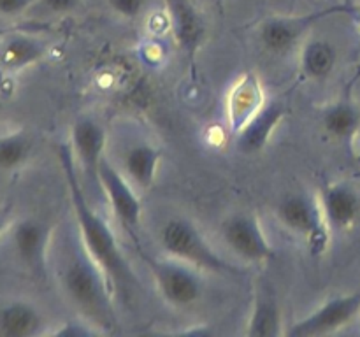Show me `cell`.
I'll list each match as a JSON object with an SVG mask.
<instances>
[{
    "mask_svg": "<svg viewBox=\"0 0 360 337\" xmlns=\"http://www.w3.org/2000/svg\"><path fill=\"white\" fill-rule=\"evenodd\" d=\"M32 140L25 133H7L0 137V171H14L28 160Z\"/></svg>",
    "mask_w": 360,
    "mask_h": 337,
    "instance_id": "obj_22",
    "label": "cell"
},
{
    "mask_svg": "<svg viewBox=\"0 0 360 337\" xmlns=\"http://www.w3.org/2000/svg\"><path fill=\"white\" fill-rule=\"evenodd\" d=\"M359 11H360V9H359Z\"/></svg>",
    "mask_w": 360,
    "mask_h": 337,
    "instance_id": "obj_29",
    "label": "cell"
},
{
    "mask_svg": "<svg viewBox=\"0 0 360 337\" xmlns=\"http://www.w3.org/2000/svg\"><path fill=\"white\" fill-rule=\"evenodd\" d=\"M144 263L153 277L158 293L169 305L186 309L202 298L204 284L200 279V270L195 267L172 256L155 258L144 255Z\"/></svg>",
    "mask_w": 360,
    "mask_h": 337,
    "instance_id": "obj_5",
    "label": "cell"
},
{
    "mask_svg": "<svg viewBox=\"0 0 360 337\" xmlns=\"http://www.w3.org/2000/svg\"><path fill=\"white\" fill-rule=\"evenodd\" d=\"M288 107L280 98H271L264 102L262 107L245 123L238 132V147L246 154H253L262 151L273 137L283 118L287 116Z\"/></svg>",
    "mask_w": 360,
    "mask_h": 337,
    "instance_id": "obj_14",
    "label": "cell"
},
{
    "mask_svg": "<svg viewBox=\"0 0 360 337\" xmlns=\"http://www.w3.org/2000/svg\"><path fill=\"white\" fill-rule=\"evenodd\" d=\"M63 293L81 318L98 330H112L116 326V311L112 302V288L104 270L97 265L86 249L81 246L65 262L60 272Z\"/></svg>",
    "mask_w": 360,
    "mask_h": 337,
    "instance_id": "obj_2",
    "label": "cell"
},
{
    "mask_svg": "<svg viewBox=\"0 0 360 337\" xmlns=\"http://www.w3.org/2000/svg\"><path fill=\"white\" fill-rule=\"evenodd\" d=\"M49 239H51V228L44 221L25 218L14 225V251L28 269L37 274H44L46 270Z\"/></svg>",
    "mask_w": 360,
    "mask_h": 337,
    "instance_id": "obj_13",
    "label": "cell"
},
{
    "mask_svg": "<svg viewBox=\"0 0 360 337\" xmlns=\"http://www.w3.org/2000/svg\"><path fill=\"white\" fill-rule=\"evenodd\" d=\"M220 235L225 246L243 262L262 265L276 258L273 244L253 214L238 213L225 218L220 225Z\"/></svg>",
    "mask_w": 360,
    "mask_h": 337,
    "instance_id": "obj_7",
    "label": "cell"
},
{
    "mask_svg": "<svg viewBox=\"0 0 360 337\" xmlns=\"http://www.w3.org/2000/svg\"><path fill=\"white\" fill-rule=\"evenodd\" d=\"M169 27L178 48L188 58H195L197 51L206 41V21L192 0H165Z\"/></svg>",
    "mask_w": 360,
    "mask_h": 337,
    "instance_id": "obj_12",
    "label": "cell"
},
{
    "mask_svg": "<svg viewBox=\"0 0 360 337\" xmlns=\"http://www.w3.org/2000/svg\"><path fill=\"white\" fill-rule=\"evenodd\" d=\"M264 90L257 74L246 72L231 88L227 97V116L232 132L238 133L245 123L264 105Z\"/></svg>",
    "mask_w": 360,
    "mask_h": 337,
    "instance_id": "obj_15",
    "label": "cell"
},
{
    "mask_svg": "<svg viewBox=\"0 0 360 337\" xmlns=\"http://www.w3.org/2000/svg\"><path fill=\"white\" fill-rule=\"evenodd\" d=\"M44 318L30 302H11L0 309V336L28 337L42 332Z\"/></svg>",
    "mask_w": 360,
    "mask_h": 337,
    "instance_id": "obj_19",
    "label": "cell"
},
{
    "mask_svg": "<svg viewBox=\"0 0 360 337\" xmlns=\"http://www.w3.org/2000/svg\"><path fill=\"white\" fill-rule=\"evenodd\" d=\"M97 181L104 195L108 197L109 207L116 220L123 225V228L134 234L139 228L143 218V202L137 195L136 186L105 157L98 165Z\"/></svg>",
    "mask_w": 360,
    "mask_h": 337,
    "instance_id": "obj_9",
    "label": "cell"
},
{
    "mask_svg": "<svg viewBox=\"0 0 360 337\" xmlns=\"http://www.w3.org/2000/svg\"><path fill=\"white\" fill-rule=\"evenodd\" d=\"M320 123L333 139L352 143L360 132V107L350 98H341L322 109Z\"/></svg>",
    "mask_w": 360,
    "mask_h": 337,
    "instance_id": "obj_18",
    "label": "cell"
},
{
    "mask_svg": "<svg viewBox=\"0 0 360 337\" xmlns=\"http://www.w3.org/2000/svg\"><path fill=\"white\" fill-rule=\"evenodd\" d=\"M0 109H2V102H0Z\"/></svg>",
    "mask_w": 360,
    "mask_h": 337,
    "instance_id": "obj_28",
    "label": "cell"
},
{
    "mask_svg": "<svg viewBox=\"0 0 360 337\" xmlns=\"http://www.w3.org/2000/svg\"><path fill=\"white\" fill-rule=\"evenodd\" d=\"M283 318L274 291L267 284H259L253 295L252 311L246 322V336L252 337H276L281 330Z\"/></svg>",
    "mask_w": 360,
    "mask_h": 337,
    "instance_id": "obj_16",
    "label": "cell"
},
{
    "mask_svg": "<svg viewBox=\"0 0 360 337\" xmlns=\"http://www.w3.org/2000/svg\"><path fill=\"white\" fill-rule=\"evenodd\" d=\"M108 6L112 13L118 14L125 20H136L139 14H143L146 0H108Z\"/></svg>",
    "mask_w": 360,
    "mask_h": 337,
    "instance_id": "obj_23",
    "label": "cell"
},
{
    "mask_svg": "<svg viewBox=\"0 0 360 337\" xmlns=\"http://www.w3.org/2000/svg\"><path fill=\"white\" fill-rule=\"evenodd\" d=\"M6 223H7L6 214H4L2 211H0V234H2V230H4V227H6Z\"/></svg>",
    "mask_w": 360,
    "mask_h": 337,
    "instance_id": "obj_27",
    "label": "cell"
},
{
    "mask_svg": "<svg viewBox=\"0 0 360 337\" xmlns=\"http://www.w3.org/2000/svg\"><path fill=\"white\" fill-rule=\"evenodd\" d=\"M162 151L150 143H136L123 153V168L129 181L137 190H150L157 181Z\"/></svg>",
    "mask_w": 360,
    "mask_h": 337,
    "instance_id": "obj_17",
    "label": "cell"
},
{
    "mask_svg": "<svg viewBox=\"0 0 360 337\" xmlns=\"http://www.w3.org/2000/svg\"><path fill=\"white\" fill-rule=\"evenodd\" d=\"M319 204L330 232H348L360 220V195L350 183H330L319 193Z\"/></svg>",
    "mask_w": 360,
    "mask_h": 337,
    "instance_id": "obj_10",
    "label": "cell"
},
{
    "mask_svg": "<svg viewBox=\"0 0 360 337\" xmlns=\"http://www.w3.org/2000/svg\"><path fill=\"white\" fill-rule=\"evenodd\" d=\"M101 330L97 326H94L91 323H88L86 319L81 318L79 322H69L63 323L62 329L55 330L56 336H63V337H83V336H94V333H98Z\"/></svg>",
    "mask_w": 360,
    "mask_h": 337,
    "instance_id": "obj_24",
    "label": "cell"
},
{
    "mask_svg": "<svg viewBox=\"0 0 360 337\" xmlns=\"http://www.w3.org/2000/svg\"><path fill=\"white\" fill-rule=\"evenodd\" d=\"M158 242L167 256L188 263L200 272L217 276H241L245 270L229 262L217 251L206 235L192 220L185 216H172L165 221L158 232Z\"/></svg>",
    "mask_w": 360,
    "mask_h": 337,
    "instance_id": "obj_3",
    "label": "cell"
},
{
    "mask_svg": "<svg viewBox=\"0 0 360 337\" xmlns=\"http://www.w3.org/2000/svg\"><path fill=\"white\" fill-rule=\"evenodd\" d=\"M46 55V44L28 35H13L0 49V62L7 70H21Z\"/></svg>",
    "mask_w": 360,
    "mask_h": 337,
    "instance_id": "obj_21",
    "label": "cell"
},
{
    "mask_svg": "<svg viewBox=\"0 0 360 337\" xmlns=\"http://www.w3.org/2000/svg\"><path fill=\"white\" fill-rule=\"evenodd\" d=\"M352 11L354 7L350 4H340V6H330L326 9L311 11V13L295 14V16L294 14L271 16L260 23L259 41L269 53L281 55L301 42L320 20H326L333 14L352 13Z\"/></svg>",
    "mask_w": 360,
    "mask_h": 337,
    "instance_id": "obj_6",
    "label": "cell"
},
{
    "mask_svg": "<svg viewBox=\"0 0 360 337\" xmlns=\"http://www.w3.org/2000/svg\"><path fill=\"white\" fill-rule=\"evenodd\" d=\"M81 0H41L42 6L55 14H65L76 9Z\"/></svg>",
    "mask_w": 360,
    "mask_h": 337,
    "instance_id": "obj_26",
    "label": "cell"
},
{
    "mask_svg": "<svg viewBox=\"0 0 360 337\" xmlns=\"http://www.w3.org/2000/svg\"><path fill=\"white\" fill-rule=\"evenodd\" d=\"M338 62V51L329 41H308L301 49L299 67L304 77L322 81L333 74Z\"/></svg>",
    "mask_w": 360,
    "mask_h": 337,
    "instance_id": "obj_20",
    "label": "cell"
},
{
    "mask_svg": "<svg viewBox=\"0 0 360 337\" xmlns=\"http://www.w3.org/2000/svg\"><path fill=\"white\" fill-rule=\"evenodd\" d=\"M58 160L63 178H65L67 190H69L81 244L86 249L88 255L97 262V265L104 270L112 291L130 295L137 286L136 274H134L129 260L123 255L122 246H120L111 225L88 202L83 186H81L79 174H77V164L74 160L69 144H62L58 147Z\"/></svg>",
    "mask_w": 360,
    "mask_h": 337,
    "instance_id": "obj_1",
    "label": "cell"
},
{
    "mask_svg": "<svg viewBox=\"0 0 360 337\" xmlns=\"http://www.w3.org/2000/svg\"><path fill=\"white\" fill-rule=\"evenodd\" d=\"M108 133L105 128L90 116H81L74 121L70 130V150L77 167L86 172L88 178L97 181L98 165L104 158Z\"/></svg>",
    "mask_w": 360,
    "mask_h": 337,
    "instance_id": "obj_11",
    "label": "cell"
},
{
    "mask_svg": "<svg viewBox=\"0 0 360 337\" xmlns=\"http://www.w3.org/2000/svg\"><path fill=\"white\" fill-rule=\"evenodd\" d=\"M35 0H0V14L4 16H16L25 13Z\"/></svg>",
    "mask_w": 360,
    "mask_h": 337,
    "instance_id": "obj_25",
    "label": "cell"
},
{
    "mask_svg": "<svg viewBox=\"0 0 360 337\" xmlns=\"http://www.w3.org/2000/svg\"><path fill=\"white\" fill-rule=\"evenodd\" d=\"M360 312V288L352 293L330 297L313 312L292 323L285 333L290 337H320L338 332Z\"/></svg>",
    "mask_w": 360,
    "mask_h": 337,
    "instance_id": "obj_8",
    "label": "cell"
},
{
    "mask_svg": "<svg viewBox=\"0 0 360 337\" xmlns=\"http://www.w3.org/2000/svg\"><path fill=\"white\" fill-rule=\"evenodd\" d=\"M274 214L281 227L302 239L313 255H323L327 251L330 228L320 209L319 199L315 200L304 193H292L278 202Z\"/></svg>",
    "mask_w": 360,
    "mask_h": 337,
    "instance_id": "obj_4",
    "label": "cell"
}]
</instances>
